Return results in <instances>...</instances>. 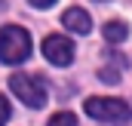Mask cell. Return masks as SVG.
I'll use <instances>...</instances> for the list:
<instances>
[{"label":"cell","mask_w":132,"mask_h":126,"mask_svg":"<svg viewBox=\"0 0 132 126\" xmlns=\"http://www.w3.org/2000/svg\"><path fill=\"white\" fill-rule=\"evenodd\" d=\"M86 114L92 120H101V123H126L132 117V108L120 98H101V95H92L86 98Z\"/></svg>","instance_id":"obj_2"},{"label":"cell","mask_w":132,"mask_h":126,"mask_svg":"<svg viewBox=\"0 0 132 126\" xmlns=\"http://www.w3.org/2000/svg\"><path fill=\"white\" fill-rule=\"evenodd\" d=\"M126 37H129L126 22H108V25H104V40H108V43H123Z\"/></svg>","instance_id":"obj_6"},{"label":"cell","mask_w":132,"mask_h":126,"mask_svg":"<svg viewBox=\"0 0 132 126\" xmlns=\"http://www.w3.org/2000/svg\"><path fill=\"white\" fill-rule=\"evenodd\" d=\"M6 120H9V101L0 95V126H6Z\"/></svg>","instance_id":"obj_9"},{"label":"cell","mask_w":132,"mask_h":126,"mask_svg":"<svg viewBox=\"0 0 132 126\" xmlns=\"http://www.w3.org/2000/svg\"><path fill=\"white\" fill-rule=\"evenodd\" d=\"M9 89H12V95H19L28 108H43V105H46V86H43L40 77L12 74V77H9Z\"/></svg>","instance_id":"obj_3"},{"label":"cell","mask_w":132,"mask_h":126,"mask_svg":"<svg viewBox=\"0 0 132 126\" xmlns=\"http://www.w3.org/2000/svg\"><path fill=\"white\" fill-rule=\"evenodd\" d=\"M55 0H31V6H37V9H46V6H52Z\"/></svg>","instance_id":"obj_10"},{"label":"cell","mask_w":132,"mask_h":126,"mask_svg":"<svg viewBox=\"0 0 132 126\" xmlns=\"http://www.w3.org/2000/svg\"><path fill=\"white\" fill-rule=\"evenodd\" d=\"M46 126H77V117H74L71 111H59V114L49 117V123H46Z\"/></svg>","instance_id":"obj_7"},{"label":"cell","mask_w":132,"mask_h":126,"mask_svg":"<svg viewBox=\"0 0 132 126\" xmlns=\"http://www.w3.org/2000/svg\"><path fill=\"white\" fill-rule=\"evenodd\" d=\"M31 56V34L22 25H3L0 28V62L19 65Z\"/></svg>","instance_id":"obj_1"},{"label":"cell","mask_w":132,"mask_h":126,"mask_svg":"<svg viewBox=\"0 0 132 126\" xmlns=\"http://www.w3.org/2000/svg\"><path fill=\"white\" fill-rule=\"evenodd\" d=\"M43 56L49 59L52 65H71L74 62V43L68 40V37H62V34H49L46 40H43Z\"/></svg>","instance_id":"obj_4"},{"label":"cell","mask_w":132,"mask_h":126,"mask_svg":"<svg viewBox=\"0 0 132 126\" xmlns=\"http://www.w3.org/2000/svg\"><path fill=\"white\" fill-rule=\"evenodd\" d=\"M62 25H65L68 31L74 34H89L92 31V19H89V12L86 9H80V6H71L65 15H62Z\"/></svg>","instance_id":"obj_5"},{"label":"cell","mask_w":132,"mask_h":126,"mask_svg":"<svg viewBox=\"0 0 132 126\" xmlns=\"http://www.w3.org/2000/svg\"><path fill=\"white\" fill-rule=\"evenodd\" d=\"M98 77L104 80V83H117V80H120V74H117L114 68H101V71H98Z\"/></svg>","instance_id":"obj_8"}]
</instances>
